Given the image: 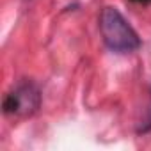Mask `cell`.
I'll return each mask as SVG.
<instances>
[{"mask_svg":"<svg viewBox=\"0 0 151 151\" xmlns=\"http://www.w3.org/2000/svg\"><path fill=\"white\" fill-rule=\"evenodd\" d=\"M132 2H139V4H151V0H132Z\"/></svg>","mask_w":151,"mask_h":151,"instance_id":"cell-4","label":"cell"},{"mask_svg":"<svg viewBox=\"0 0 151 151\" xmlns=\"http://www.w3.org/2000/svg\"><path fill=\"white\" fill-rule=\"evenodd\" d=\"M137 132H139V133H147V132H151V105H149V109H147L146 117H144V119H142V123L139 124Z\"/></svg>","mask_w":151,"mask_h":151,"instance_id":"cell-3","label":"cell"},{"mask_svg":"<svg viewBox=\"0 0 151 151\" xmlns=\"http://www.w3.org/2000/svg\"><path fill=\"white\" fill-rule=\"evenodd\" d=\"M41 107V91L30 80L16 84L4 98V114L11 119H25L36 114Z\"/></svg>","mask_w":151,"mask_h":151,"instance_id":"cell-2","label":"cell"},{"mask_svg":"<svg viewBox=\"0 0 151 151\" xmlns=\"http://www.w3.org/2000/svg\"><path fill=\"white\" fill-rule=\"evenodd\" d=\"M100 34L105 46L114 53H133L140 48V37L119 9L107 6L100 13Z\"/></svg>","mask_w":151,"mask_h":151,"instance_id":"cell-1","label":"cell"}]
</instances>
